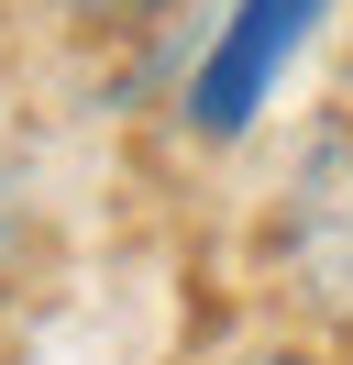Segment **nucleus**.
I'll use <instances>...</instances> for the list:
<instances>
[{
	"mask_svg": "<svg viewBox=\"0 0 353 365\" xmlns=\"http://www.w3.org/2000/svg\"><path fill=\"white\" fill-rule=\"evenodd\" d=\"M276 266H287V299L353 343V100L309 122L298 166L276 188Z\"/></svg>",
	"mask_w": 353,
	"mask_h": 365,
	"instance_id": "nucleus-1",
	"label": "nucleus"
},
{
	"mask_svg": "<svg viewBox=\"0 0 353 365\" xmlns=\"http://www.w3.org/2000/svg\"><path fill=\"white\" fill-rule=\"evenodd\" d=\"M320 23H331V0H232L210 23V45H199V67H188V133L199 144L254 133V111L276 100V78L298 67V45Z\"/></svg>",
	"mask_w": 353,
	"mask_h": 365,
	"instance_id": "nucleus-2",
	"label": "nucleus"
},
{
	"mask_svg": "<svg viewBox=\"0 0 353 365\" xmlns=\"http://www.w3.org/2000/svg\"><path fill=\"white\" fill-rule=\"evenodd\" d=\"M66 11H78L88 34H144V23H166L176 0H66Z\"/></svg>",
	"mask_w": 353,
	"mask_h": 365,
	"instance_id": "nucleus-3",
	"label": "nucleus"
},
{
	"mask_svg": "<svg viewBox=\"0 0 353 365\" xmlns=\"http://www.w3.org/2000/svg\"><path fill=\"white\" fill-rule=\"evenodd\" d=\"M243 365H320V354H298V343H276V354H243Z\"/></svg>",
	"mask_w": 353,
	"mask_h": 365,
	"instance_id": "nucleus-4",
	"label": "nucleus"
},
{
	"mask_svg": "<svg viewBox=\"0 0 353 365\" xmlns=\"http://www.w3.org/2000/svg\"><path fill=\"white\" fill-rule=\"evenodd\" d=\"M0 266H11V200H0Z\"/></svg>",
	"mask_w": 353,
	"mask_h": 365,
	"instance_id": "nucleus-5",
	"label": "nucleus"
}]
</instances>
